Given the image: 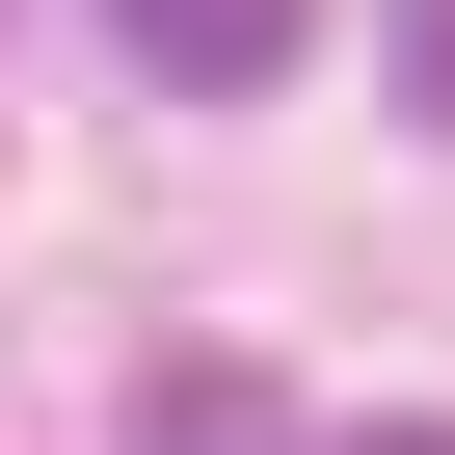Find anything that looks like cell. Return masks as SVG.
Instances as JSON below:
<instances>
[{
  "label": "cell",
  "instance_id": "277c9868",
  "mask_svg": "<svg viewBox=\"0 0 455 455\" xmlns=\"http://www.w3.org/2000/svg\"><path fill=\"white\" fill-rule=\"evenodd\" d=\"M348 455H455V428H348Z\"/></svg>",
  "mask_w": 455,
  "mask_h": 455
},
{
  "label": "cell",
  "instance_id": "7a4b0ae2",
  "mask_svg": "<svg viewBox=\"0 0 455 455\" xmlns=\"http://www.w3.org/2000/svg\"><path fill=\"white\" fill-rule=\"evenodd\" d=\"M134 455H322V428H295L242 348H161V375H134Z\"/></svg>",
  "mask_w": 455,
  "mask_h": 455
},
{
  "label": "cell",
  "instance_id": "6da1fadb",
  "mask_svg": "<svg viewBox=\"0 0 455 455\" xmlns=\"http://www.w3.org/2000/svg\"><path fill=\"white\" fill-rule=\"evenodd\" d=\"M108 54H134V81H188V108H242V81H295V54H322V0H108Z\"/></svg>",
  "mask_w": 455,
  "mask_h": 455
},
{
  "label": "cell",
  "instance_id": "3957f363",
  "mask_svg": "<svg viewBox=\"0 0 455 455\" xmlns=\"http://www.w3.org/2000/svg\"><path fill=\"white\" fill-rule=\"evenodd\" d=\"M402 108H428V134H455V0H402Z\"/></svg>",
  "mask_w": 455,
  "mask_h": 455
}]
</instances>
